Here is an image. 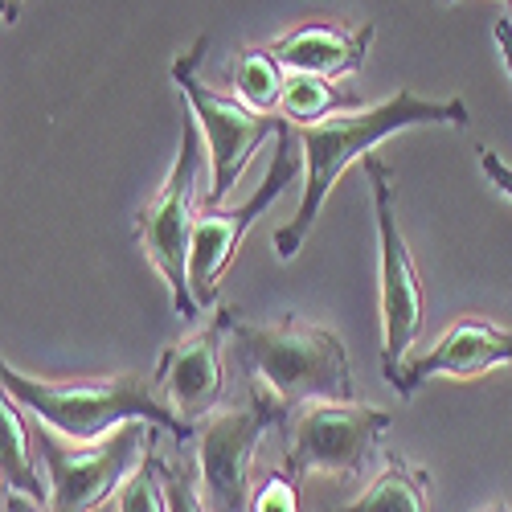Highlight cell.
<instances>
[{"instance_id":"7a4b0ae2","label":"cell","mask_w":512,"mask_h":512,"mask_svg":"<svg viewBox=\"0 0 512 512\" xmlns=\"http://www.w3.org/2000/svg\"><path fill=\"white\" fill-rule=\"evenodd\" d=\"M234 349L254 390H263L287 414L308 402H357L349 349L332 328L304 316L271 324L234 320Z\"/></svg>"},{"instance_id":"8992f818","label":"cell","mask_w":512,"mask_h":512,"mask_svg":"<svg viewBox=\"0 0 512 512\" xmlns=\"http://www.w3.org/2000/svg\"><path fill=\"white\" fill-rule=\"evenodd\" d=\"M201 54H205V37L189 54H181L173 62V82H177L185 107L193 111L201 136H205V152H209L205 205H222L230 197V189L242 181L250 156L259 152L267 140H279L287 132V119L263 115V111L246 107L238 95H218L213 87H205V78L197 74Z\"/></svg>"},{"instance_id":"52a82bcc","label":"cell","mask_w":512,"mask_h":512,"mask_svg":"<svg viewBox=\"0 0 512 512\" xmlns=\"http://www.w3.org/2000/svg\"><path fill=\"white\" fill-rule=\"evenodd\" d=\"M152 447L156 426L148 422H127L103 443L87 447H66L54 431L41 426L37 451L50 467V512H95L99 504L119 496V488L156 455Z\"/></svg>"},{"instance_id":"5b68a950","label":"cell","mask_w":512,"mask_h":512,"mask_svg":"<svg viewBox=\"0 0 512 512\" xmlns=\"http://www.w3.org/2000/svg\"><path fill=\"white\" fill-rule=\"evenodd\" d=\"M201 168H205V136L189 111L181 123V148L177 160L168 168V177L160 193L140 209L136 218V242L144 250V259L160 271L173 295V312L181 320H193L201 312L193 283H189V246H193V226H197V185H201Z\"/></svg>"},{"instance_id":"ac0fdd59","label":"cell","mask_w":512,"mask_h":512,"mask_svg":"<svg viewBox=\"0 0 512 512\" xmlns=\"http://www.w3.org/2000/svg\"><path fill=\"white\" fill-rule=\"evenodd\" d=\"M115 512H173L164 492V459L152 455L115 496Z\"/></svg>"},{"instance_id":"d4e9b609","label":"cell","mask_w":512,"mask_h":512,"mask_svg":"<svg viewBox=\"0 0 512 512\" xmlns=\"http://www.w3.org/2000/svg\"><path fill=\"white\" fill-rule=\"evenodd\" d=\"M447 5H455V0H447ZM504 5H512V0H504Z\"/></svg>"},{"instance_id":"4fadbf2b","label":"cell","mask_w":512,"mask_h":512,"mask_svg":"<svg viewBox=\"0 0 512 512\" xmlns=\"http://www.w3.org/2000/svg\"><path fill=\"white\" fill-rule=\"evenodd\" d=\"M373 21L369 25H336V21H304L271 41V54L283 62V70L295 74H320V78H349L365 66L373 46Z\"/></svg>"},{"instance_id":"9a60e30c","label":"cell","mask_w":512,"mask_h":512,"mask_svg":"<svg viewBox=\"0 0 512 512\" xmlns=\"http://www.w3.org/2000/svg\"><path fill=\"white\" fill-rule=\"evenodd\" d=\"M332 512H431V476L418 463L390 455L377 480L353 504Z\"/></svg>"},{"instance_id":"2e32d148","label":"cell","mask_w":512,"mask_h":512,"mask_svg":"<svg viewBox=\"0 0 512 512\" xmlns=\"http://www.w3.org/2000/svg\"><path fill=\"white\" fill-rule=\"evenodd\" d=\"M283 82H287V70L283 62L259 46V50H246L238 62H234V87H238V99L263 115H275L279 111V99H283Z\"/></svg>"},{"instance_id":"ba28073f","label":"cell","mask_w":512,"mask_h":512,"mask_svg":"<svg viewBox=\"0 0 512 512\" xmlns=\"http://www.w3.org/2000/svg\"><path fill=\"white\" fill-rule=\"evenodd\" d=\"M287 418L279 402L263 390L246 394L242 406L213 410L197 426V476L201 500L209 512H250V467L259 455V443Z\"/></svg>"},{"instance_id":"ffe728a7","label":"cell","mask_w":512,"mask_h":512,"mask_svg":"<svg viewBox=\"0 0 512 512\" xmlns=\"http://www.w3.org/2000/svg\"><path fill=\"white\" fill-rule=\"evenodd\" d=\"M164 492H168V508L173 512H209L205 500L193 492V484L185 480L181 467H168L164 463Z\"/></svg>"},{"instance_id":"277c9868","label":"cell","mask_w":512,"mask_h":512,"mask_svg":"<svg viewBox=\"0 0 512 512\" xmlns=\"http://www.w3.org/2000/svg\"><path fill=\"white\" fill-rule=\"evenodd\" d=\"M365 185L377 222V312H381V373L394 386L402 365L414 357V345L426 324L422 279L414 254L402 238L398 209H394V168L381 156H365Z\"/></svg>"},{"instance_id":"d6986e66","label":"cell","mask_w":512,"mask_h":512,"mask_svg":"<svg viewBox=\"0 0 512 512\" xmlns=\"http://www.w3.org/2000/svg\"><path fill=\"white\" fill-rule=\"evenodd\" d=\"M250 512H300V488H295V480L287 472H275L250 496Z\"/></svg>"},{"instance_id":"8fae6325","label":"cell","mask_w":512,"mask_h":512,"mask_svg":"<svg viewBox=\"0 0 512 512\" xmlns=\"http://www.w3.org/2000/svg\"><path fill=\"white\" fill-rule=\"evenodd\" d=\"M234 320L230 308H218L209 324L164 349L156 361V398L189 426H201L226 394V336L234 332Z\"/></svg>"},{"instance_id":"603a6c76","label":"cell","mask_w":512,"mask_h":512,"mask_svg":"<svg viewBox=\"0 0 512 512\" xmlns=\"http://www.w3.org/2000/svg\"><path fill=\"white\" fill-rule=\"evenodd\" d=\"M5 512H37V504L29 496H17V492H5Z\"/></svg>"},{"instance_id":"e0dca14e","label":"cell","mask_w":512,"mask_h":512,"mask_svg":"<svg viewBox=\"0 0 512 512\" xmlns=\"http://www.w3.org/2000/svg\"><path fill=\"white\" fill-rule=\"evenodd\" d=\"M336 111H345V99L336 95L332 78L287 70L283 99H279V115H287L291 123H300V127H312V123H324V119L336 115Z\"/></svg>"},{"instance_id":"cb8c5ba5","label":"cell","mask_w":512,"mask_h":512,"mask_svg":"<svg viewBox=\"0 0 512 512\" xmlns=\"http://www.w3.org/2000/svg\"><path fill=\"white\" fill-rule=\"evenodd\" d=\"M476 512H512L508 504H484V508H476Z\"/></svg>"},{"instance_id":"3957f363","label":"cell","mask_w":512,"mask_h":512,"mask_svg":"<svg viewBox=\"0 0 512 512\" xmlns=\"http://www.w3.org/2000/svg\"><path fill=\"white\" fill-rule=\"evenodd\" d=\"M0 381H5V394L25 406V414H33L46 431L62 435L74 447L103 443L127 422H148L156 431L173 435L177 443L197 435V426L177 418L156 398L152 381H140L132 373L91 377V381H46V377H29L5 361Z\"/></svg>"},{"instance_id":"5bb4252c","label":"cell","mask_w":512,"mask_h":512,"mask_svg":"<svg viewBox=\"0 0 512 512\" xmlns=\"http://www.w3.org/2000/svg\"><path fill=\"white\" fill-rule=\"evenodd\" d=\"M0 472H5V492L29 496L33 504H50V480H41L25 406L13 402L9 394L0 402Z\"/></svg>"},{"instance_id":"30bf717a","label":"cell","mask_w":512,"mask_h":512,"mask_svg":"<svg viewBox=\"0 0 512 512\" xmlns=\"http://www.w3.org/2000/svg\"><path fill=\"white\" fill-rule=\"evenodd\" d=\"M300 173H304L300 136H291V127H287V132L275 140V156H271V168H267L263 185L254 189V197L246 205H238V209L201 205L197 226H193V246H189V283H193V295H197L201 308H209L213 300H218V283L230 271L242 238L287 193V185H295Z\"/></svg>"},{"instance_id":"7402d4cb","label":"cell","mask_w":512,"mask_h":512,"mask_svg":"<svg viewBox=\"0 0 512 512\" xmlns=\"http://www.w3.org/2000/svg\"><path fill=\"white\" fill-rule=\"evenodd\" d=\"M492 37H496V46H500V58H504L508 74H512V21H496Z\"/></svg>"},{"instance_id":"9c48e42d","label":"cell","mask_w":512,"mask_h":512,"mask_svg":"<svg viewBox=\"0 0 512 512\" xmlns=\"http://www.w3.org/2000/svg\"><path fill=\"white\" fill-rule=\"evenodd\" d=\"M394 414L365 402H308L287 426V476H349L365 472V459L390 431Z\"/></svg>"},{"instance_id":"6da1fadb","label":"cell","mask_w":512,"mask_h":512,"mask_svg":"<svg viewBox=\"0 0 512 512\" xmlns=\"http://www.w3.org/2000/svg\"><path fill=\"white\" fill-rule=\"evenodd\" d=\"M467 103L463 99H422L414 91H394L373 107H345L328 115L324 123L300 127V152H304V201L300 213L275 234L279 259L291 263L304 250L320 209L332 193V185L349 173L357 160H365L381 140H390L410 127H467Z\"/></svg>"},{"instance_id":"7c38bea8","label":"cell","mask_w":512,"mask_h":512,"mask_svg":"<svg viewBox=\"0 0 512 512\" xmlns=\"http://www.w3.org/2000/svg\"><path fill=\"white\" fill-rule=\"evenodd\" d=\"M512 365V328H500L492 324L488 316H476V312H467L459 316L431 349H422L414 353L398 381H394V390L402 398H414L426 381H435V377H484L492 369H504Z\"/></svg>"},{"instance_id":"44dd1931","label":"cell","mask_w":512,"mask_h":512,"mask_svg":"<svg viewBox=\"0 0 512 512\" xmlns=\"http://www.w3.org/2000/svg\"><path fill=\"white\" fill-rule=\"evenodd\" d=\"M480 168H484V177L492 181V189L512 201V164H504L492 148H480Z\"/></svg>"}]
</instances>
